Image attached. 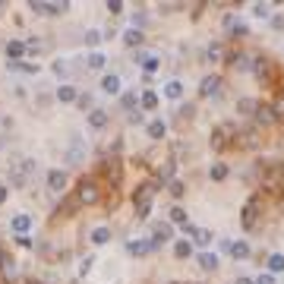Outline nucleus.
<instances>
[{
	"mask_svg": "<svg viewBox=\"0 0 284 284\" xmlns=\"http://www.w3.org/2000/svg\"><path fill=\"white\" fill-rule=\"evenodd\" d=\"M256 225V199L243 209V227H253Z\"/></svg>",
	"mask_w": 284,
	"mask_h": 284,
	"instance_id": "6ab92c4d",
	"label": "nucleus"
},
{
	"mask_svg": "<svg viewBox=\"0 0 284 284\" xmlns=\"http://www.w3.org/2000/svg\"><path fill=\"white\" fill-rule=\"evenodd\" d=\"M57 98L70 105V101H76V98H79V95H76V89H73V85H60V89H57Z\"/></svg>",
	"mask_w": 284,
	"mask_h": 284,
	"instance_id": "dca6fc26",
	"label": "nucleus"
},
{
	"mask_svg": "<svg viewBox=\"0 0 284 284\" xmlns=\"http://www.w3.org/2000/svg\"><path fill=\"white\" fill-rule=\"evenodd\" d=\"M0 262H3V275H6V278H13V275H16V262L10 259V256H3Z\"/></svg>",
	"mask_w": 284,
	"mask_h": 284,
	"instance_id": "7c9ffc66",
	"label": "nucleus"
},
{
	"mask_svg": "<svg viewBox=\"0 0 284 284\" xmlns=\"http://www.w3.org/2000/svg\"><path fill=\"white\" fill-rule=\"evenodd\" d=\"M256 108H259V105H256L253 98H240V101H237V111H240V114H253Z\"/></svg>",
	"mask_w": 284,
	"mask_h": 284,
	"instance_id": "b1692460",
	"label": "nucleus"
},
{
	"mask_svg": "<svg viewBox=\"0 0 284 284\" xmlns=\"http://www.w3.org/2000/svg\"><path fill=\"white\" fill-rule=\"evenodd\" d=\"M6 196H10V189H6V186H0V205L6 202Z\"/></svg>",
	"mask_w": 284,
	"mask_h": 284,
	"instance_id": "37998d69",
	"label": "nucleus"
},
{
	"mask_svg": "<svg viewBox=\"0 0 284 284\" xmlns=\"http://www.w3.org/2000/svg\"><path fill=\"white\" fill-rule=\"evenodd\" d=\"M29 227H32V218H29V215H16V218H13V230H16V234H25Z\"/></svg>",
	"mask_w": 284,
	"mask_h": 284,
	"instance_id": "ddd939ff",
	"label": "nucleus"
},
{
	"mask_svg": "<svg viewBox=\"0 0 284 284\" xmlns=\"http://www.w3.org/2000/svg\"><path fill=\"white\" fill-rule=\"evenodd\" d=\"M98 41H101V32H98V29H89V32H85V45H98Z\"/></svg>",
	"mask_w": 284,
	"mask_h": 284,
	"instance_id": "473e14b6",
	"label": "nucleus"
},
{
	"mask_svg": "<svg viewBox=\"0 0 284 284\" xmlns=\"http://www.w3.org/2000/svg\"><path fill=\"white\" fill-rule=\"evenodd\" d=\"M165 95H168V98H180V95H183V85H180L177 79H170V82L165 85Z\"/></svg>",
	"mask_w": 284,
	"mask_h": 284,
	"instance_id": "5701e85b",
	"label": "nucleus"
},
{
	"mask_svg": "<svg viewBox=\"0 0 284 284\" xmlns=\"http://www.w3.org/2000/svg\"><path fill=\"white\" fill-rule=\"evenodd\" d=\"M123 108H126V111H133V108H136V95H133V92H130V95H123Z\"/></svg>",
	"mask_w": 284,
	"mask_h": 284,
	"instance_id": "f704fd0d",
	"label": "nucleus"
},
{
	"mask_svg": "<svg viewBox=\"0 0 284 284\" xmlns=\"http://www.w3.org/2000/svg\"><path fill=\"white\" fill-rule=\"evenodd\" d=\"M209 177L218 180V183H221V180H227V165H212L209 168Z\"/></svg>",
	"mask_w": 284,
	"mask_h": 284,
	"instance_id": "aec40b11",
	"label": "nucleus"
},
{
	"mask_svg": "<svg viewBox=\"0 0 284 284\" xmlns=\"http://www.w3.org/2000/svg\"><path fill=\"white\" fill-rule=\"evenodd\" d=\"M193 111H196L193 105H183V108H180V117H193Z\"/></svg>",
	"mask_w": 284,
	"mask_h": 284,
	"instance_id": "ea45409f",
	"label": "nucleus"
},
{
	"mask_svg": "<svg viewBox=\"0 0 284 284\" xmlns=\"http://www.w3.org/2000/svg\"><path fill=\"white\" fill-rule=\"evenodd\" d=\"M48 186L54 189V193H60V189L66 186V174H63V170H51V174H48Z\"/></svg>",
	"mask_w": 284,
	"mask_h": 284,
	"instance_id": "1a4fd4ad",
	"label": "nucleus"
},
{
	"mask_svg": "<svg viewBox=\"0 0 284 284\" xmlns=\"http://www.w3.org/2000/svg\"><path fill=\"white\" fill-rule=\"evenodd\" d=\"M183 193H186V186L180 183V180H174V183H170V196H174V199H180Z\"/></svg>",
	"mask_w": 284,
	"mask_h": 284,
	"instance_id": "72a5a7b5",
	"label": "nucleus"
},
{
	"mask_svg": "<svg viewBox=\"0 0 284 284\" xmlns=\"http://www.w3.org/2000/svg\"><path fill=\"white\" fill-rule=\"evenodd\" d=\"M29 6H32L35 13H45V16H60V13L66 10V3H41V0H32Z\"/></svg>",
	"mask_w": 284,
	"mask_h": 284,
	"instance_id": "39448f33",
	"label": "nucleus"
},
{
	"mask_svg": "<svg viewBox=\"0 0 284 284\" xmlns=\"http://www.w3.org/2000/svg\"><path fill=\"white\" fill-rule=\"evenodd\" d=\"M221 57V45H209V60H218Z\"/></svg>",
	"mask_w": 284,
	"mask_h": 284,
	"instance_id": "c9c22d12",
	"label": "nucleus"
},
{
	"mask_svg": "<svg viewBox=\"0 0 284 284\" xmlns=\"http://www.w3.org/2000/svg\"><path fill=\"white\" fill-rule=\"evenodd\" d=\"M275 272H284V256L281 253L269 256V275H275Z\"/></svg>",
	"mask_w": 284,
	"mask_h": 284,
	"instance_id": "4be33fe9",
	"label": "nucleus"
},
{
	"mask_svg": "<svg viewBox=\"0 0 284 284\" xmlns=\"http://www.w3.org/2000/svg\"><path fill=\"white\" fill-rule=\"evenodd\" d=\"M170 174H174V165H168V168H165V170H161V174H158V180H168V177H170Z\"/></svg>",
	"mask_w": 284,
	"mask_h": 284,
	"instance_id": "a19ab883",
	"label": "nucleus"
},
{
	"mask_svg": "<svg viewBox=\"0 0 284 284\" xmlns=\"http://www.w3.org/2000/svg\"><path fill=\"white\" fill-rule=\"evenodd\" d=\"M256 120H259V123H272V120H275V111H272V108H256Z\"/></svg>",
	"mask_w": 284,
	"mask_h": 284,
	"instance_id": "bb28decb",
	"label": "nucleus"
},
{
	"mask_svg": "<svg viewBox=\"0 0 284 284\" xmlns=\"http://www.w3.org/2000/svg\"><path fill=\"white\" fill-rule=\"evenodd\" d=\"M227 249H230V256H234V259H246V256H249V243H243V240L230 243Z\"/></svg>",
	"mask_w": 284,
	"mask_h": 284,
	"instance_id": "9b49d317",
	"label": "nucleus"
},
{
	"mask_svg": "<svg viewBox=\"0 0 284 284\" xmlns=\"http://www.w3.org/2000/svg\"><path fill=\"white\" fill-rule=\"evenodd\" d=\"M149 249H152L149 240H130V243H126V253H130V256H145Z\"/></svg>",
	"mask_w": 284,
	"mask_h": 284,
	"instance_id": "6e6552de",
	"label": "nucleus"
},
{
	"mask_svg": "<svg viewBox=\"0 0 284 284\" xmlns=\"http://www.w3.org/2000/svg\"><path fill=\"white\" fill-rule=\"evenodd\" d=\"M165 133H168L165 120H152V123H149V136H152V139H165Z\"/></svg>",
	"mask_w": 284,
	"mask_h": 284,
	"instance_id": "f8f14e48",
	"label": "nucleus"
},
{
	"mask_svg": "<svg viewBox=\"0 0 284 284\" xmlns=\"http://www.w3.org/2000/svg\"><path fill=\"white\" fill-rule=\"evenodd\" d=\"M76 202L79 205L98 202V186H95V180H79V186H76Z\"/></svg>",
	"mask_w": 284,
	"mask_h": 284,
	"instance_id": "f03ea898",
	"label": "nucleus"
},
{
	"mask_svg": "<svg viewBox=\"0 0 284 284\" xmlns=\"http://www.w3.org/2000/svg\"><path fill=\"white\" fill-rule=\"evenodd\" d=\"M101 92H108V95H120V76L108 73L105 79H101Z\"/></svg>",
	"mask_w": 284,
	"mask_h": 284,
	"instance_id": "0eeeda50",
	"label": "nucleus"
},
{
	"mask_svg": "<svg viewBox=\"0 0 284 284\" xmlns=\"http://www.w3.org/2000/svg\"><path fill=\"white\" fill-rule=\"evenodd\" d=\"M10 70H19V73H38V63H25V60H13Z\"/></svg>",
	"mask_w": 284,
	"mask_h": 284,
	"instance_id": "412c9836",
	"label": "nucleus"
},
{
	"mask_svg": "<svg viewBox=\"0 0 284 284\" xmlns=\"http://www.w3.org/2000/svg\"><path fill=\"white\" fill-rule=\"evenodd\" d=\"M237 284H256L253 278H237Z\"/></svg>",
	"mask_w": 284,
	"mask_h": 284,
	"instance_id": "c03bdc74",
	"label": "nucleus"
},
{
	"mask_svg": "<svg viewBox=\"0 0 284 284\" xmlns=\"http://www.w3.org/2000/svg\"><path fill=\"white\" fill-rule=\"evenodd\" d=\"M170 221H174V225H186V212L180 209V205H174V209H170Z\"/></svg>",
	"mask_w": 284,
	"mask_h": 284,
	"instance_id": "c85d7f7f",
	"label": "nucleus"
},
{
	"mask_svg": "<svg viewBox=\"0 0 284 284\" xmlns=\"http://www.w3.org/2000/svg\"><path fill=\"white\" fill-rule=\"evenodd\" d=\"M158 66H161V60H158V57H142V70H145V73H155Z\"/></svg>",
	"mask_w": 284,
	"mask_h": 284,
	"instance_id": "cd10ccee",
	"label": "nucleus"
},
{
	"mask_svg": "<svg viewBox=\"0 0 284 284\" xmlns=\"http://www.w3.org/2000/svg\"><path fill=\"white\" fill-rule=\"evenodd\" d=\"M16 243H19V246H32V240L25 237V234H19V237H16Z\"/></svg>",
	"mask_w": 284,
	"mask_h": 284,
	"instance_id": "79ce46f5",
	"label": "nucleus"
},
{
	"mask_svg": "<svg viewBox=\"0 0 284 284\" xmlns=\"http://www.w3.org/2000/svg\"><path fill=\"white\" fill-rule=\"evenodd\" d=\"M22 54H25V41H10V45H6V57L19 60Z\"/></svg>",
	"mask_w": 284,
	"mask_h": 284,
	"instance_id": "2eb2a0df",
	"label": "nucleus"
},
{
	"mask_svg": "<svg viewBox=\"0 0 284 284\" xmlns=\"http://www.w3.org/2000/svg\"><path fill=\"white\" fill-rule=\"evenodd\" d=\"M253 13H256V16H269V3H256Z\"/></svg>",
	"mask_w": 284,
	"mask_h": 284,
	"instance_id": "e433bc0d",
	"label": "nucleus"
},
{
	"mask_svg": "<svg viewBox=\"0 0 284 284\" xmlns=\"http://www.w3.org/2000/svg\"><path fill=\"white\" fill-rule=\"evenodd\" d=\"M89 123L95 126V130H101V126H108V114H105L101 108H95L92 114H89Z\"/></svg>",
	"mask_w": 284,
	"mask_h": 284,
	"instance_id": "9d476101",
	"label": "nucleus"
},
{
	"mask_svg": "<svg viewBox=\"0 0 284 284\" xmlns=\"http://www.w3.org/2000/svg\"><path fill=\"white\" fill-rule=\"evenodd\" d=\"M29 284H41V281H29Z\"/></svg>",
	"mask_w": 284,
	"mask_h": 284,
	"instance_id": "a18cd8bd",
	"label": "nucleus"
},
{
	"mask_svg": "<svg viewBox=\"0 0 284 284\" xmlns=\"http://www.w3.org/2000/svg\"><path fill=\"white\" fill-rule=\"evenodd\" d=\"M218 92H221V79H218V76H205V79L199 82V95H202V98H215Z\"/></svg>",
	"mask_w": 284,
	"mask_h": 284,
	"instance_id": "20e7f679",
	"label": "nucleus"
},
{
	"mask_svg": "<svg viewBox=\"0 0 284 284\" xmlns=\"http://www.w3.org/2000/svg\"><path fill=\"white\" fill-rule=\"evenodd\" d=\"M256 284H275V275L265 272V275H259V278H256Z\"/></svg>",
	"mask_w": 284,
	"mask_h": 284,
	"instance_id": "4c0bfd02",
	"label": "nucleus"
},
{
	"mask_svg": "<svg viewBox=\"0 0 284 284\" xmlns=\"http://www.w3.org/2000/svg\"><path fill=\"white\" fill-rule=\"evenodd\" d=\"M152 196H155V183H142L139 189L133 193V205H136V218L145 221L152 212Z\"/></svg>",
	"mask_w": 284,
	"mask_h": 284,
	"instance_id": "f257e3e1",
	"label": "nucleus"
},
{
	"mask_svg": "<svg viewBox=\"0 0 284 284\" xmlns=\"http://www.w3.org/2000/svg\"><path fill=\"white\" fill-rule=\"evenodd\" d=\"M189 253H193V246H189V240H177V243H174V256H177V259H186Z\"/></svg>",
	"mask_w": 284,
	"mask_h": 284,
	"instance_id": "a211bd4d",
	"label": "nucleus"
},
{
	"mask_svg": "<svg viewBox=\"0 0 284 284\" xmlns=\"http://www.w3.org/2000/svg\"><path fill=\"white\" fill-rule=\"evenodd\" d=\"M123 41H126V45H142V32L139 29H126V35H123Z\"/></svg>",
	"mask_w": 284,
	"mask_h": 284,
	"instance_id": "393cba45",
	"label": "nucleus"
},
{
	"mask_svg": "<svg viewBox=\"0 0 284 284\" xmlns=\"http://www.w3.org/2000/svg\"><path fill=\"white\" fill-rule=\"evenodd\" d=\"M108 240H111V227H95L92 230V243H108Z\"/></svg>",
	"mask_w": 284,
	"mask_h": 284,
	"instance_id": "f3484780",
	"label": "nucleus"
},
{
	"mask_svg": "<svg viewBox=\"0 0 284 284\" xmlns=\"http://www.w3.org/2000/svg\"><path fill=\"white\" fill-rule=\"evenodd\" d=\"M168 240H174V227H170L168 221H158V225L152 227V240H149V243L158 246V243H168Z\"/></svg>",
	"mask_w": 284,
	"mask_h": 284,
	"instance_id": "7ed1b4c3",
	"label": "nucleus"
},
{
	"mask_svg": "<svg viewBox=\"0 0 284 284\" xmlns=\"http://www.w3.org/2000/svg\"><path fill=\"white\" fill-rule=\"evenodd\" d=\"M183 230H186V234L193 237V240H196L199 246H209V243H212V230H205V227H193V225H183Z\"/></svg>",
	"mask_w": 284,
	"mask_h": 284,
	"instance_id": "423d86ee",
	"label": "nucleus"
},
{
	"mask_svg": "<svg viewBox=\"0 0 284 284\" xmlns=\"http://www.w3.org/2000/svg\"><path fill=\"white\" fill-rule=\"evenodd\" d=\"M234 66L237 70H249V57L246 54H234Z\"/></svg>",
	"mask_w": 284,
	"mask_h": 284,
	"instance_id": "2f4dec72",
	"label": "nucleus"
},
{
	"mask_svg": "<svg viewBox=\"0 0 284 284\" xmlns=\"http://www.w3.org/2000/svg\"><path fill=\"white\" fill-rule=\"evenodd\" d=\"M120 10H123V3H120V0H111V3H108V13H120Z\"/></svg>",
	"mask_w": 284,
	"mask_h": 284,
	"instance_id": "58836bf2",
	"label": "nucleus"
},
{
	"mask_svg": "<svg viewBox=\"0 0 284 284\" xmlns=\"http://www.w3.org/2000/svg\"><path fill=\"white\" fill-rule=\"evenodd\" d=\"M142 108L155 111V108H158V95H155V92H142Z\"/></svg>",
	"mask_w": 284,
	"mask_h": 284,
	"instance_id": "a878e982",
	"label": "nucleus"
},
{
	"mask_svg": "<svg viewBox=\"0 0 284 284\" xmlns=\"http://www.w3.org/2000/svg\"><path fill=\"white\" fill-rule=\"evenodd\" d=\"M89 66H92V70H101V66H105V54H98V51L89 54Z\"/></svg>",
	"mask_w": 284,
	"mask_h": 284,
	"instance_id": "c756f323",
	"label": "nucleus"
},
{
	"mask_svg": "<svg viewBox=\"0 0 284 284\" xmlns=\"http://www.w3.org/2000/svg\"><path fill=\"white\" fill-rule=\"evenodd\" d=\"M199 265H202L205 272H215V269H218V256H215V253H202L199 256Z\"/></svg>",
	"mask_w": 284,
	"mask_h": 284,
	"instance_id": "4468645a",
	"label": "nucleus"
}]
</instances>
